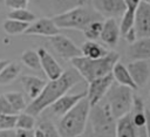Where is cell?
<instances>
[{"mask_svg":"<svg viewBox=\"0 0 150 137\" xmlns=\"http://www.w3.org/2000/svg\"><path fill=\"white\" fill-rule=\"evenodd\" d=\"M88 121L96 137H116L117 119L112 116L104 98L90 108Z\"/></svg>","mask_w":150,"mask_h":137,"instance_id":"5","label":"cell"},{"mask_svg":"<svg viewBox=\"0 0 150 137\" xmlns=\"http://www.w3.org/2000/svg\"><path fill=\"white\" fill-rule=\"evenodd\" d=\"M5 97L7 98V101L11 103L12 108L14 109L15 114H20V112H23L27 108V102H26V98L25 96L21 94V93H18V91H9V93H6L5 94Z\"/></svg>","mask_w":150,"mask_h":137,"instance_id":"24","label":"cell"},{"mask_svg":"<svg viewBox=\"0 0 150 137\" xmlns=\"http://www.w3.org/2000/svg\"><path fill=\"white\" fill-rule=\"evenodd\" d=\"M130 118L136 130V137H146V108L142 98L137 95H134Z\"/></svg>","mask_w":150,"mask_h":137,"instance_id":"10","label":"cell"},{"mask_svg":"<svg viewBox=\"0 0 150 137\" xmlns=\"http://www.w3.org/2000/svg\"><path fill=\"white\" fill-rule=\"evenodd\" d=\"M82 76L75 68L64 70L59 78L50 80L46 83L41 94L27 105L25 111L35 117L39 116L42 111L48 109L55 101L66 95L74 85L82 82Z\"/></svg>","mask_w":150,"mask_h":137,"instance_id":"1","label":"cell"},{"mask_svg":"<svg viewBox=\"0 0 150 137\" xmlns=\"http://www.w3.org/2000/svg\"><path fill=\"white\" fill-rule=\"evenodd\" d=\"M36 128V118L35 116L23 111L18 114L16 118V128L15 129H25V130H34Z\"/></svg>","mask_w":150,"mask_h":137,"instance_id":"27","label":"cell"},{"mask_svg":"<svg viewBox=\"0 0 150 137\" xmlns=\"http://www.w3.org/2000/svg\"><path fill=\"white\" fill-rule=\"evenodd\" d=\"M116 137H136V130L132 125L130 114L117 119Z\"/></svg>","mask_w":150,"mask_h":137,"instance_id":"23","label":"cell"},{"mask_svg":"<svg viewBox=\"0 0 150 137\" xmlns=\"http://www.w3.org/2000/svg\"><path fill=\"white\" fill-rule=\"evenodd\" d=\"M20 81H21V84H22V88H23L26 95L32 101L35 100L41 94V91L43 90V88L47 83L45 80L36 77V76H32V75H23V76H21Z\"/></svg>","mask_w":150,"mask_h":137,"instance_id":"19","label":"cell"},{"mask_svg":"<svg viewBox=\"0 0 150 137\" xmlns=\"http://www.w3.org/2000/svg\"><path fill=\"white\" fill-rule=\"evenodd\" d=\"M25 34L27 35H40V36H54L60 34V28L55 25L52 18H40L29 23Z\"/></svg>","mask_w":150,"mask_h":137,"instance_id":"12","label":"cell"},{"mask_svg":"<svg viewBox=\"0 0 150 137\" xmlns=\"http://www.w3.org/2000/svg\"><path fill=\"white\" fill-rule=\"evenodd\" d=\"M28 26H29V23H27V22L18 21L14 19H7L4 21L2 28L8 35H18V34L25 33L26 29L28 28Z\"/></svg>","mask_w":150,"mask_h":137,"instance_id":"25","label":"cell"},{"mask_svg":"<svg viewBox=\"0 0 150 137\" xmlns=\"http://www.w3.org/2000/svg\"><path fill=\"white\" fill-rule=\"evenodd\" d=\"M0 114L4 115H16L11 103L7 101L5 95H0Z\"/></svg>","mask_w":150,"mask_h":137,"instance_id":"32","label":"cell"},{"mask_svg":"<svg viewBox=\"0 0 150 137\" xmlns=\"http://www.w3.org/2000/svg\"><path fill=\"white\" fill-rule=\"evenodd\" d=\"M148 103H149V110H150V93H149V97H148Z\"/></svg>","mask_w":150,"mask_h":137,"instance_id":"41","label":"cell"},{"mask_svg":"<svg viewBox=\"0 0 150 137\" xmlns=\"http://www.w3.org/2000/svg\"><path fill=\"white\" fill-rule=\"evenodd\" d=\"M90 103L87 97L80 100L67 114L60 117L57 123V131L61 137H82L87 129Z\"/></svg>","mask_w":150,"mask_h":137,"instance_id":"3","label":"cell"},{"mask_svg":"<svg viewBox=\"0 0 150 137\" xmlns=\"http://www.w3.org/2000/svg\"><path fill=\"white\" fill-rule=\"evenodd\" d=\"M127 68L137 88H143L144 85H146L150 78V64L148 61L145 60L131 61L127 66Z\"/></svg>","mask_w":150,"mask_h":137,"instance_id":"14","label":"cell"},{"mask_svg":"<svg viewBox=\"0 0 150 137\" xmlns=\"http://www.w3.org/2000/svg\"><path fill=\"white\" fill-rule=\"evenodd\" d=\"M87 96V93H79V94H74V95H63L62 97H60L57 101H55L48 109L50 110L52 115L56 116V117H62L64 114H67L80 100H82L83 97Z\"/></svg>","mask_w":150,"mask_h":137,"instance_id":"15","label":"cell"},{"mask_svg":"<svg viewBox=\"0 0 150 137\" xmlns=\"http://www.w3.org/2000/svg\"><path fill=\"white\" fill-rule=\"evenodd\" d=\"M142 2V0H124V4H125V7L127 9L125 11H129V12H136L138 5Z\"/></svg>","mask_w":150,"mask_h":137,"instance_id":"34","label":"cell"},{"mask_svg":"<svg viewBox=\"0 0 150 137\" xmlns=\"http://www.w3.org/2000/svg\"><path fill=\"white\" fill-rule=\"evenodd\" d=\"M8 19H14L18 21H22V22H27V23H32L33 21L36 20V16L33 12L26 9V8H20V9H12L8 14H7Z\"/></svg>","mask_w":150,"mask_h":137,"instance_id":"28","label":"cell"},{"mask_svg":"<svg viewBox=\"0 0 150 137\" xmlns=\"http://www.w3.org/2000/svg\"><path fill=\"white\" fill-rule=\"evenodd\" d=\"M38 54L40 56L41 69L45 71L46 76L49 78V81L50 80H56L63 74L64 70L59 64V62L54 59V56L50 53H48L47 49L41 47V48L38 49Z\"/></svg>","mask_w":150,"mask_h":137,"instance_id":"13","label":"cell"},{"mask_svg":"<svg viewBox=\"0 0 150 137\" xmlns=\"http://www.w3.org/2000/svg\"><path fill=\"white\" fill-rule=\"evenodd\" d=\"M128 57L131 61L136 60H150V37L137 39L128 47Z\"/></svg>","mask_w":150,"mask_h":137,"instance_id":"18","label":"cell"},{"mask_svg":"<svg viewBox=\"0 0 150 137\" xmlns=\"http://www.w3.org/2000/svg\"><path fill=\"white\" fill-rule=\"evenodd\" d=\"M16 137H34V130H25V129H15Z\"/></svg>","mask_w":150,"mask_h":137,"instance_id":"35","label":"cell"},{"mask_svg":"<svg viewBox=\"0 0 150 137\" xmlns=\"http://www.w3.org/2000/svg\"><path fill=\"white\" fill-rule=\"evenodd\" d=\"M104 100L108 103L112 116L116 119H120L131 111L134 102L132 89L114 82L109 88Z\"/></svg>","mask_w":150,"mask_h":137,"instance_id":"6","label":"cell"},{"mask_svg":"<svg viewBox=\"0 0 150 137\" xmlns=\"http://www.w3.org/2000/svg\"><path fill=\"white\" fill-rule=\"evenodd\" d=\"M0 137H16L15 136V129L0 130Z\"/></svg>","mask_w":150,"mask_h":137,"instance_id":"36","label":"cell"},{"mask_svg":"<svg viewBox=\"0 0 150 137\" xmlns=\"http://www.w3.org/2000/svg\"><path fill=\"white\" fill-rule=\"evenodd\" d=\"M82 137H96V136H95V135L93 133V131H91L90 126H87V129H86V131L83 132Z\"/></svg>","mask_w":150,"mask_h":137,"instance_id":"39","label":"cell"},{"mask_svg":"<svg viewBox=\"0 0 150 137\" xmlns=\"http://www.w3.org/2000/svg\"><path fill=\"white\" fill-rule=\"evenodd\" d=\"M137 39L150 37V4L142 1L135 13V25Z\"/></svg>","mask_w":150,"mask_h":137,"instance_id":"11","label":"cell"},{"mask_svg":"<svg viewBox=\"0 0 150 137\" xmlns=\"http://www.w3.org/2000/svg\"><path fill=\"white\" fill-rule=\"evenodd\" d=\"M91 7L105 19H116L124 14V0H89Z\"/></svg>","mask_w":150,"mask_h":137,"instance_id":"9","label":"cell"},{"mask_svg":"<svg viewBox=\"0 0 150 137\" xmlns=\"http://www.w3.org/2000/svg\"><path fill=\"white\" fill-rule=\"evenodd\" d=\"M120 54L115 50H109L107 55L100 59H88L84 56H79L73 59L71 66L88 83L98 77H103L111 74L114 66L118 62Z\"/></svg>","mask_w":150,"mask_h":137,"instance_id":"2","label":"cell"},{"mask_svg":"<svg viewBox=\"0 0 150 137\" xmlns=\"http://www.w3.org/2000/svg\"><path fill=\"white\" fill-rule=\"evenodd\" d=\"M101 15L88 4L76 6L69 11L52 16L53 21L60 29L83 30L90 22L101 20Z\"/></svg>","mask_w":150,"mask_h":137,"instance_id":"4","label":"cell"},{"mask_svg":"<svg viewBox=\"0 0 150 137\" xmlns=\"http://www.w3.org/2000/svg\"><path fill=\"white\" fill-rule=\"evenodd\" d=\"M120 26L117 25L115 19H105V21H103V27H102V32L100 35L101 41L107 44L108 47H115L118 43L120 40Z\"/></svg>","mask_w":150,"mask_h":137,"instance_id":"17","label":"cell"},{"mask_svg":"<svg viewBox=\"0 0 150 137\" xmlns=\"http://www.w3.org/2000/svg\"><path fill=\"white\" fill-rule=\"evenodd\" d=\"M102 27H103V21L101 20H96V21H93L90 22L82 32L84 34V36L88 39V40H97L101 35V32H102Z\"/></svg>","mask_w":150,"mask_h":137,"instance_id":"29","label":"cell"},{"mask_svg":"<svg viewBox=\"0 0 150 137\" xmlns=\"http://www.w3.org/2000/svg\"><path fill=\"white\" fill-rule=\"evenodd\" d=\"M114 82L115 81H114L112 75L108 74L103 77H98V78L93 80L91 82L88 83V90H87L86 97L89 101L91 107L97 104L98 102H101L105 97L109 88L111 87V84Z\"/></svg>","mask_w":150,"mask_h":137,"instance_id":"8","label":"cell"},{"mask_svg":"<svg viewBox=\"0 0 150 137\" xmlns=\"http://www.w3.org/2000/svg\"><path fill=\"white\" fill-rule=\"evenodd\" d=\"M111 75L114 77V81L121 85H125V87H129L131 88L132 90L137 89L135 82L132 81L131 78V75L127 68V66H124L123 63H121L120 61L114 66L112 70H111Z\"/></svg>","mask_w":150,"mask_h":137,"instance_id":"20","label":"cell"},{"mask_svg":"<svg viewBox=\"0 0 150 137\" xmlns=\"http://www.w3.org/2000/svg\"><path fill=\"white\" fill-rule=\"evenodd\" d=\"M21 73V66L16 62H8L0 71V85H7L15 81Z\"/></svg>","mask_w":150,"mask_h":137,"instance_id":"22","label":"cell"},{"mask_svg":"<svg viewBox=\"0 0 150 137\" xmlns=\"http://www.w3.org/2000/svg\"><path fill=\"white\" fill-rule=\"evenodd\" d=\"M8 62H9L8 60H0V71L2 70V68H4Z\"/></svg>","mask_w":150,"mask_h":137,"instance_id":"40","label":"cell"},{"mask_svg":"<svg viewBox=\"0 0 150 137\" xmlns=\"http://www.w3.org/2000/svg\"><path fill=\"white\" fill-rule=\"evenodd\" d=\"M34 137H47V136H46V132L40 126H38L34 129Z\"/></svg>","mask_w":150,"mask_h":137,"instance_id":"37","label":"cell"},{"mask_svg":"<svg viewBox=\"0 0 150 137\" xmlns=\"http://www.w3.org/2000/svg\"><path fill=\"white\" fill-rule=\"evenodd\" d=\"M39 4L42 7V11L46 12L47 8H49L48 11L56 15L66 11H69L76 6L84 5L87 4V0H39Z\"/></svg>","mask_w":150,"mask_h":137,"instance_id":"16","label":"cell"},{"mask_svg":"<svg viewBox=\"0 0 150 137\" xmlns=\"http://www.w3.org/2000/svg\"><path fill=\"white\" fill-rule=\"evenodd\" d=\"M142 1H144V2H146V4H150V0H142Z\"/></svg>","mask_w":150,"mask_h":137,"instance_id":"42","label":"cell"},{"mask_svg":"<svg viewBox=\"0 0 150 137\" xmlns=\"http://www.w3.org/2000/svg\"><path fill=\"white\" fill-rule=\"evenodd\" d=\"M18 115H4L0 114V130L15 129Z\"/></svg>","mask_w":150,"mask_h":137,"instance_id":"30","label":"cell"},{"mask_svg":"<svg viewBox=\"0 0 150 137\" xmlns=\"http://www.w3.org/2000/svg\"><path fill=\"white\" fill-rule=\"evenodd\" d=\"M80 49H81L82 56L88 57V59H100V57H103L104 55H107L109 52L105 47H103L102 44H100L93 40L84 41L81 44Z\"/></svg>","mask_w":150,"mask_h":137,"instance_id":"21","label":"cell"},{"mask_svg":"<svg viewBox=\"0 0 150 137\" xmlns=\"http://www.w3.org/2000/svg\"><path fill=\"white\" fill-rule=\"evenodd\" d=\"M21 62L29 69L33 70H40L41 63H40V56L38 54V50L27 49L21 54Z\"/></svg>","mask_w":150,"mask_h":137,"instance_id":"26","label":"cell"},{"mask_svg":"<svg viewBox=\"0 0 150 137\" xmlns=\"http://www.w3.org/2000/svg\"><path fill=\"white\" fill-rule=\"evenodd\" d=\"M29 0H5V5L11 9L26 8Z\"/></svg>","mask_w":150,"mask_h":137,"instance_id":"33","label":"cell"},{"mask_svg":"<svg viewBox=\"0 0 150 137\" xmlns=\"http://www.w3.org/2000/svg\"><path fill=\"white\" fill-rule=\"evenodd\" d=\"M146 137H150V110L146 109Z\"/></svg>","mask_w":150,"mask_h":137,"instance_id":"38","label":"cell"},{"mask_svg":"<svg viewBox=\"0 0 150 137\" xmlns=\"http://www.w3.org/2000/svg\"><path fill=\"white\" fill-rule=\"evenodd\" d=\"M38 126H40L46 132L47 137H61L57 131V128L50 121H41Z\"/></svg>","mask_w":150,"mask_h":137,"instance_id":"31","label":"cell"},{"mask_svg":"<svg viewBox=\"0 0 150 137\" xmlns=\"http://www.w3.org/2000/svg\"><path fill=\"white\" fill-rule=\"evenodd\" d=\"M49 42H50L53 49L56 52V54L63 60L71 61L75 57L82 56L80 47H77L70 39H68L64 35L56 34L54 36H50Z\"/></svg>","mask_w":150,"mask_h":137,"instance_id":"7","label":"cell"}]
</instances>
